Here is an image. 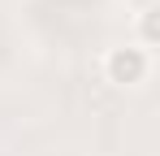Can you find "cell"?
Instances as JSON below:
<instances>
[{
	"instance_id": "cell-1",
	"label": "cell",
	"mask_w": 160,
	"mask_h": 156,
	"mask_svg": "<svg viewBox=\"0 0 160 156\" xmlns=\"http://www.w3.org/2000/svg\"><path fill=\"white\" fill-rule=\"evenodd\" d=\"M152 65H156V56L143 52L138 44H112L100 56V78L108 87H117V91H134V87H143L152 78Z\"/></svg>"
},
{
	"instance_id": "cell-2",
	"label": "cell",
	"mask_w": 160,
	"mask_h": 156,
	"mask_svg": "<svg viewBox=\"0 0 160 156\" xmlns=\"http://www.w3.org/2000/svg\"><path fill=\"white\" fill-rule=\"evenodd\" d=\"M130 44H138L143 52L156 56V48H160V9H156V4L138 9V18H134V39H130Z\"/></svg>"
}]
</instances>
